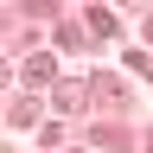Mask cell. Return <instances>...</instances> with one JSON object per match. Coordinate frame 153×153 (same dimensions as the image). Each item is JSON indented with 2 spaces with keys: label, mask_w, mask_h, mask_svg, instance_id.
Returning a JSON list of instances; mask_svg holds the SVG:
<instances>
[{
  "label": "cell",
  "mask_w": 153,
  "mask_h": 153,
  "mask_svg": "<svg viewBox=\"0 0 153 153\" xmlns=\"http://www.w3.org/2000/svg\"><path fill=\"white\" fill-rule=\"evenodd\" d=\"M83 19H89V32H96V38H108V32H115V13H108V7H89Z\"/></svg>",
  "instance_id": "2"
},
{
  "label": "cell",
  "mask_w": 153,
  "mask_h": 153,
  "mask_svg": "<svg viewBox=\"0 0 153 153\" xmlns=\"http://www.w3.org/2000/svg\"><path fill=\"white\" fill-rule=\"evenodd\" d=\"M26 83H32V89L51 83V57H26Z\"/></svg>",
  "instance_id": "3"
},
{
  "label": "cell",
  "mask_w": 153,
  "mask_h": 153,
  "mask_svg": "<svg viewBox=\"0 0 153 153\" xmlns=\"http://www.w3.org/2000/svg\"><path fill=\"white\" fill-rule=\"evenodd\" d=\"M7 121L13 128H32L38 121V102H32V96H13V102H7Z\"/></svg>",
  "instance_id": "1"
},
{
  "label": "cell",
  "mask_w": 153,
  "mask_h": 153,
  "mask_svg": "<svg viewBox=\"0 0 153 153\" xmlns=\"http://www.w3.org/2000/svg\"><path fill=\"white\" fill-rule=\"evenodd\" d=\"M147 38H153V19H147Z\"/></svg>",
  "instance_id": "4"
}]
</instances>
